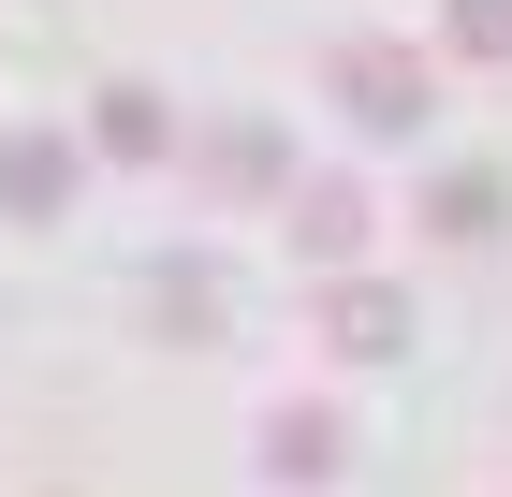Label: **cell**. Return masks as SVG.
Returning a JSON list of instances; mask_svg holds the SVG:
<instances>
[{
  "instance_id": "6da1fadb",
  "label": "cell",
  "mask_w": 512,
  "mask_h": 497,
  "mask_svg": "<svg viewBox=\"0 0 512 497\" xmlns=\"http://www.w3.org/2000/svg\"><path fill=\"white\" fill-rule=\"evenodd\" d=\"M337 103H352V132H410L425 117V59L410 44H352L337 59Z\"/></svg>"
},
{
  "instance_id": "7a4b0ae2",
  "label": "cell",
  "mask_w": 512,
  "mask_h": 497,
  "mask_svg": "<svg viewBox=\"0 0 512 497\" xmlns=\"http://www.w3.org/2000/svg\"><path fill=\"white\" fill-rule=\"evenodd\" d=\"M0 205H15V220L74 205V147H59V132H15V147H0Z\"/></svg>"
},
{
  "instance_id": "3957f363",
  "label": "cell",
  "mask_w": 512,
  "mask_h": 497,
  "mask_svg": "<svg viewBox=\"0 0 512 497\" xmlns=\"http://www.w3.org/2000/svg\"><path fill=\"white\" fill-rule=\"evenodd\" d=\"M322 337H337V351H366V366H381V351H395V337H410V307H395V293H381V278H352V293L322 307Z\"/></svg>"
},
{
  "instance_id": "277c9868",
  "label": "cell",
  "mask_w": 512,
  "mask_h": 497,
  "mask_svg": "<svg viewBox=\"0 0 512 497\" xmlns=\"http://www.w3.org/2000/svg\"><path fill=\"white\" fill-rule=\"evenodd\" d=\"M352 234H366V191H352V176H308V191H293V249H322V264H337Z\"/></svg>"
},
{
  "instance_id": "5b68a950",
  "label": "cell",
  "mask_w": 512,
  "mask_h": 497,
  "mask_svg": "<svg viewBox=\"0 0 512 497\" xmlns=\"http://www.w3.org/2000/svg\"><path fill=\"white\" fill-rule=\"evenodd\" d=\"M264 454H278V483H337V424H322V410H278Z\"/></svg>"
},
{
  "instance_id": "8992f818",
  "label": "cell",
  "mask_w": 512,
  "mask_h": 497,
  "mask_svg": "<svg viewBox=\"0 0 512 497\" xmlns=\"http://www.w3.org/2000/svg\"><path fill=\"white\" fill-rule=\"evenodd\" d=\"M103 147H118V161H161V103H147V88H118V103H103Z\"/></svg>"
},
{
  "instance_id": "52a82bcc",
  "label": "cell",
  "mask_w": 512,
  "mask_h": 497,
  "mask_svg": "<svg viewBox=\"0 0 512 497\" xmlns=\"http://www.w3.org/2000/svg\"><path fill=\"white\" fill-rule=\"evenodd\" d=\"M454 44L469 59H512V0H454Z\"/></svg>"
}]
</instances>
